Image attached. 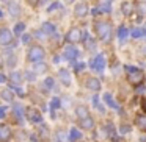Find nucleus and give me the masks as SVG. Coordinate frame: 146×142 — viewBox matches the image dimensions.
I'll list each match as a JSON object with an SVG mask.
<instances>
[{
  "label": "nucleus",
  "instance_id": "4c0bfd02",
  "mask_svg": "<svg viewBox=\"0 0 146 142\" xmlns=\"http://www.w3.org/2000/svg\"><path fill=\"white\" fill-rule=\"evenodd\" d=\"M143 109H145V113H146V100L143 101Z\"/></svg>",
  "mask_w": 146,
  "mask_h": 142
},
{
  "label": "nucleus",
  "instance_id": "ddd939ff",
  "mask_svg": "<svg viewBox=\"0 0 146 142\" xmlns=\"http://www.w3.org/2000/svg\"><path fill=\"white\" fill-rule=\"evenodd\" d=\"M80 126H82V128H85V130H91L93 126H94V122H93V119L86 117V119L80 120Z\"/></svg>",
  "mask_w": 146,
  "mask_h": 142
},
{
  "label": "nucleus",
  "instance_id": "f8f14e48",
  "mask_svg": "<svg viewBox=\"0 0 146 142\" xmlns=\"http://www.w3.org/2000/svg\"><path fill=\"white\" fill-rule=\"evenodd\" d=\"M76 113H77V117H79L80 120L86 119V117H88V108H86V106H79L76 109Z\"/></svg>",
  "mask_w": 146,
  "mask_h": 142
},
{
  "label": "nucleus",
  "instance_id": "4be33fe9",
  "mask_svg": "<svg viewBox=\"0 0 146 142\" xmlns=\"http://www.w3.org/2000/svg\"><path fill=\"white\" fill-rule=\"evenodd\" d=\"M42 31H46V33H54V31H55V27L52 25V24L46 22L44 25H42Z\"/></svg>",
  "mask_w": 146,
  "mask_h": 142
},
{
  "label": "nucleus",
  "instance_id": "a211bd4d",
  "mask_svg": "<svg viewBox=\"0 0 146 142\" xmlns=\"http://www.w3.org/2000/svg\"><path fill=\"white\" fill-rule=\"evenodd\" d=\"M104 100L107 101V105H108L110 108H118V105L113 101V98H111V95H110V94H105V95H104Z\"/></svg>",
  "mask_w": 146,
  "mask_h": 142
},
{
  "label": "nucleus",
  "instance_id": "c756f323",
  "mask_svg": "<svg viewBox=\"0 0 146 142\" xmlns=\"http://www.w3.org/2000/svg\"><path fill=\"white\" fill-rule=\"evenodd\" d=\"M44 86H46V88H52V86H54V80H52V78H47V80L44 81Z\"/></svg>",
  "mask_w": 146,
  "mask_h": 142
},
{
  "label": "nucleus",
  "instance_id": "393cba45",
  "mask_svg": "<svg viewBox=\"0 0 146 142\" xmlns=\"http://www.w3.org/2000/svg\"><path fill=\"white\" fill-rule=\"evenodd\" d=\"M138 11H140V14L146 16V2H140L138 3Z\"/></svg>",
  "mask_w": 146,
  "mask_h": 142
},
{
  "label": "nucleus",
  "instance_id": "e433bc0d",
  "mask_svg": "<svg viewBox=\"0 0 146 142\" xmlns=\"http://www.w3.org/2000/svg\"><path fill=\"white\" fill-rule=\"evenodd\" d=\"M36 70H46V66H36Z\"/></svg>",
  "mask_w": 146,
  "mask_h": 142
},
{
  "label": "nucleus",
  "instance_id": "423d86ee",
  "mask_svg": "<svg viewBox=\"0 0 146 142\" xmlns=\"http://www.w3.org/2000/svg\"><path fill=\"white\" fill-rule=\"evenodd\" d=\"M11 139V130L7 125H0V142H8Z\"/></svg>",
  "mask_w": 146,
  "mask_h": 142
},
{
  "label": "nucleus",
  "instance_id": "72a5a7b5",
  "mask_svg": "<svg viewBox=\"0 0 146 142\" xmlns=\"http://www.w3.org/2000/svg\"><path fill=\"white\" fill-rule=\"evenodd\" d=\"M83 67H85V66L80 63V64H77V66H76V70H77V72H79V70H83Z\"/></svg>",
  "mask_w": 146,
  "mask_h": 142
},
{
  "label": "nucleus",
  "instance_id": "6e6552de",
  "mask_svg": "<svg viewBox=\"0 0 146 142\" xmlns=\"http://www.w3.org/2000/svg\"><path fill=\"white\" fill-rule=\"evenodd\" d=\"M27 117H29V120H32V122H41V120H42L39 111L33 109V108H30V109L27 111Z\"/></svg>",
  "mask_w": 146,
  "mask_h": 142
},
{
  "label": "nucleus",
  "instance_id": "2f4dec72",
  "mask_svg": "<svg viewBox=\"0 0 146 142\" xmlns=\"http://www.w3.org/2000/svg\"><path fill=\"white\" fill-rule=\"evenodd\" d=\"M5 113H7V109H5L3 106H0V119H2V117L5 116Z\"/></svg>",
  "mask_w": 146,
  "mask_h": 142
},
{
  "label": "nucleus",
  "instance_id": "c9c22d12",
  "mask_svg": "<svg viewBox=\"0 0 146 142\" xmlns=\"http://www.w3.org/2000/svg\"><path fill=\"white\" fill-rule=\"evenodd\" d=\"M30 39H32V38H30L29 35H25V36H24V38H22V42H29Z\"/></svg>",
  "mask_w": 146,
  "mask_h": 142
},
{
  "label": "nucleus",
  "instance_id": "412c9836",
  "mask_svg": "<svg viewBox=\"0 0 146 142\" xmlns=\"http://www.w3.org/2000/svg\"><path fill=\"white\" fill-rule=\"evenodd\" d=\"M80 136H82V134H80L79 130H76V128L71 130V134H69V139H71V141H77V139H80Z\"/></svg>",
  "mask_w": 146,
  "mask_h": 142
},
{
  "label": "nucleus",
  "instance_id": "f03ea898",
  "mask_svg": "<svg viewBox=\"0 0 146 142\" xmlns=\"http://www.w3.org/2000/svg\"><path fill=\"white\" fill-rule=\"evenodd\" d=\"M126 73H127V80H129V83L133 84V86L140 84V83L143 81V78H145V75H143L141 70L135 69V67H132V66L126 67Z\"/></svg>",
  "mask_w": 146,
  "mask_h": 142
},
{
  "label": "nucleus",
  "instance_id": "ea45409f",
  "mask_svg": "<svg viewBox=\"0 0 146 142\" xmlns=\"http://www.w3.org/2000/svg\"><path fill=\"white\" fill-rule=\"evenodd\" d=\"M2 16H3V14H2V11H0V17H2Z\"/></svg>",
  "mask_w": 146,
  "mask_h": 142
},
{
  "label": "nucleus",
  "instance_id": "39448f33",
  "mask_svg": "<svg viewBox=\"0 0 146 142\" xmlns=\"http://www.w3.org/2000/svg\"><path fill=\"white\" fill-rule=\"evenodd\" d=\"M11 41H13V35H11V31L8 28H2L0 30V44L2 45H8L11 44Z\"/></svg>",
  "mask_w": 146,
  "mask_h": 142
},
{
  "label": "nucleus",
  "instance_id": "473e14b6",
  "mask_svg": "<svg viewBox=\"0 0 146 142\" xmlns=\"http://www.w3.org/2000/svg\"><path fill=\"white\" fill-rule=\"evenodd\" d=\"M86 48H94V42L88 41V42H86Z\"/></svg>",
  "mask_w": 146,
  "mask_h": 142
},
{
  "label": "nucleus",
  "instance_id": "bb28decb",
  "mask_svg": "<svg viewBox=\"0 0 146 142\" xmlns=\"http://www.w3.org/2000/svg\"><path fill=\"white\" fill-rule=\"evenodd\" d=\"M11 81H14V83H19V81H21V75H19L17 72H16V73L13 72V73H11Z\"/></svg>",
  "mask_w": 146,
  "mask_h": 142
},
{
  "label": "nucleus",
  "instance_id": "dca6fc26",
  "mask_svg": "<svg viewBox=\"0 0 146 142\" xmlns=\"http://www.w3.org/2000/svg\"><path fill=\"white\" fill-rule=\"evenodd\" d=\"M0 95H2V98H3V100H7V101H13V94H11L10 89H3Z\"/></svg>",
  "mask_w": 146,
  "mask_h": 142
},
{
  "label": "nucleus",
  "instance_id": "1a4fd4ad",
  "mask_svg": "<svg viewBox=\"0 0 146 142\" xmlns=\"http://www.w3.org/2000/svg\"><path fill=\"white\" fill-rule=\"evenodd\" d=\"M86 88L91 89V91H99V89H101V81H99L98 78H94V77H91V78H88V81H86Z\"/></svg>",
  "mask_w": 146,
  "mask_h": 142
},
{
  "label": "nucleus",
  "instance_id": "b1692460",
  "mask_svg": "<svg viewBox=\"0 0 146 142\" xmlns=\"http://www.w3.org/2000/svg\"><path fill=\"white\" fill-rule=\"evenodd\" d=\"M10 13L13 14V16H17V14H19V7H17L16 3H10Z\"/></svg>",
  "mask_w": 146,
  "mask_h": 142
},
{
  "label": "nucleus",
  "instance_id": "58836bf2",
  "mask_svg": "<svg viewBox=\"0 0 146 142\" xmlns=\"http://www.w3.org/2000/svg\"><path fill=\"white\" fill-rule=\"evenodd\" d=\"M2 81H5V77L3 75H0V83H2Z\"/></svg>",
  "mask_w": 146,
  "mask_h": 142
},
{
  "label": "nucleus",
  "instance_id": "c85d7f7f",
  "mask_svg": "<svg viewBox=\"0 0 146 142\" xmlns=\"http://www.w3.org/2000/svg\"><path fill=\"white\" fill-rule=\"evenodd\" d=\"M141 35H143V31H141L140 28H135V30L132 31V36H135V38H140Z\"/></svg>",
  "mask_w": 146,
  "mask_h": 142
},
{
  "label": "nucleus",
  "instance_id": "7ed1b4c3",
  "mask_svg": "<svg viewBox=\"0 0 146 142\" xmlns=\"http://www.w3.org/2000/svg\"><path fill=\"white\" fill-rule=\"evenodd\" d=\"M27 58H29V61H39V60L44 58V50H42L39 45H33V47L29 50Z\"/></svg>",
  "mask_w": 146,
  "mask_h": 142
},
{
  "label": "nucleus",
  "instance_id": "4468645a",
  "mask_svg": "<svg viewBox=\"0 0 146 142\" xmlns=\"http://www.w3.org/2000/svg\"><path fill=\"white\" fill-rule=\"evenodd\" d=\"M13 113H14V119H17V122H22V106L21 105H16L13 108Z\"/></svg>",
  "mask_w": 146,
  "mask_h": 142
},
{
  "label": "nucleus",
  "instance_id": "aec40b11",
  "mask_svg": "<svg viewBox=\"0 0 146 142\" xmlns=\"http://www.w3.org/2000/svg\"><path fill=\"white\" fill-rule=\"evenodd\" d=\"M127 35H129V30H127L126 27H119V30H118V38H119V39H126Z\"/></svg>",
  "mask_w": 146,
  "mask_h": 142
},
{
  "label": "nucleus",
  "instance_id": "5701e85b",
  "mask_svg": "<svg viewBox=\"0 0 146 142\" xmlns=\"http://www.w3.org/2000/svg\"><path fill=\"white\" fill-rule=\"evenodd\" d=\"M130 11H132V5H130L129 2H124V3H123V13L129 16V14H130Z\"/></svg>",
  "mask_w": 146,
  "mask_h": 142
},
{
  "label": "nucleus",
  "instance_id": "a19ab883",
  "mask_svg": "<svg viewBox=\"0 0 146 142\" xmlns=\"http://www.w3.org/2000/svg\"><path fill=\"white\" fill-rule=\"evenodd\" d=\"M66 2H72V0H66Z\"/></svg>",
  "mask_w": 146,
  "mask_h": 142
},
{
  "label": "nucleus",
  "instance_id": "f704fd0d",
  "mask_svg": "<svg viewBox=\"0 0 146 142\" xmlns=\"http://www.w3.org/2000/svg\"><path fill=\"white\" fill-rule=\"evenodd\" d=\"M93 103H94V106L99 108V98L98 97H93Z\"/></svg>",
  "mask_w": 146,
  "mask_h": 142
},
{
  "label": "nucleus",
  "instance_id": "f257e3e1",
  "mask_svg": "<svg viewBox=\"0 0 146 142\" xmlns=\"http://www.w3.org/2000/svg\"><path fill=\"white\" fill-rule=\"evenodd\" d=\"M94 30H96V35H98L99 39H102V41H108L110 33H111L110 22H107V20H98V22L94 24Z\"/></svg>",
  "mask_w": 146,
  "mask_h": 142
},
{
  "label": "nucleus",
  "instance_id": "6ab92c4d",
  "mask_svg": "<svg viewBox=\"0 0 146 142\" xmlns=\"http://www.w3.org/2000/svg\"><path fill=\"white\" fill-rule=\"evenodd\" d=\"M16 137L19 142H27V139H29V134H27L25 131H17L16 133Z\"/></svg>",
  "mask_w": 146,
  "mask_h": 142
},
{
  "label": "nucleus",
  "instance_id": "7c9ffc66",
  "mask_svg": "<svg viewBox=\"0 0 146 142\" xmlns=\"http://www.w3.org/2000/svg\"><path fill=\"white\" fill-rule=\"evenodd\" d=\"M38 2H39V0H27V3H30L32 7H36V5H38Z\"/></svg>",
  "mask_w": 146,
  "mask_h": 142
},
{
  "label": "nucleus",
  "instance_id": "9b49d317",
  "mask_svg": "<svg viewBox=\"0 0 146 142\" xmlns=\"http://www.w3.org/2000/svg\"><path fill=\"white\" fill-rule=\"evenodd\" d=\"M74 11H76V14H77V16H80V17L86 16V14H88V7H86V3H83V2H82V3L77 5Z\"/></svg>",
  "mask_w": 146,
  "mask_h": 142
},
{
  "label": "nucleus",
  "instance_id": "a878e982",
  "mask_svg": "<svg viewBox=\"0 0 146 142\" xmlns=\"http://www.w3.org/2000/svg\"><path fill=\"white\" fill-rule=\"evenodd\" d=\"M24 28H25V27H24V24H17V25L14 27V31H16V35L22 33V31H24Z\"/></svg>",
  "mask_w": 146,
  "mask_h": 142
},
{
  "label": "nucleus",
  "instance_id": "cd10ccee",
  "mask_svg": "<svg viewBox=\"0 0 146 142\" xmlns=\"http://www.w3.org/2000/svg\"><path fill=\"white\" fill-rule=\"evenodd\" d=\"M50 106H52V109L58 108V106H60V100H58V98H54V100H52V103H50Z\"/></svg>",
  "mask_w": 146,
  "mask_h": 142
},
{
  "label": "nucleus",
  "instance_id": "2eb2a0df",
  "mask_svg": "<svg viewBox=\"0 0 146 142\" xmlns=\"http://www.w3.org/2000/svg\"><path fill=\"white\" fill-rule=\"evenodd\" d=\"M135 123L140 130H146V116H137Z\"/></svg>",
  "mask_w": 146,
  "mask_h": 142
},
{
  "label": "nucleus",
  "instance_id": "9d476101",
  "mask_svg": "<svg viewBox=\"0 0 146 142\" xmlns=\"http://www.w3.org/2000/svg\"><path fill=\"white\" fill-rule=\"evenodd\" d=\"M77 55H79V52H77L72 45H66V48H64V58H66V60H74Z\"/></svg>",
  "mask_w": 146,
  "mask_h": 142
},
{
  "label": "nucleus",
  "instance_id": "0eeeda50",
  "mask_svg": "<svg viewBox=\"0 0 146 142\" xmlns=\"http://www.w3.org/2000/svg\"><path fill=\"white\" fill-rule=\"evenodd\" d=\"M80 38H82V31H80L79 28H71L69 33H68V36H66V39L69 42H76V41H79Z\"/></svg>",
  "mask_w": 146,
  "mask_h": 142
},
{
  "label": "nucleus",
  "instance_id": "20e7f679",
  "mask_svg": "<svg viewBox=\"0 0 146 142\" xmlns=\"http://www.w3.org/2000/svg\"><path fill=\"white\" fill-rule=\"evenodd\" d=\"M90 66H91L94 70H98V72H102V70H104V67H105V60H104V56H102V55L96 56L94 60H91Z\"/></svg>",
  "mask_w": 146,
  "mask_h": 142
},
{
  "label": "nucleus",
  "instance_id": "f3484780",
  "mask_svg": "<svg viewBox=\"0 0 146 142\" xmlns=\"http://www.w3.org/2000/svg\"><path fill=\"white\" fill-rule=\"evenodd\" d=\"M60 77H61V81L64 83V84H69L71 83V78H69V73L66 72L64 69H61L60 70Z\"/></svg>",
  "mask_w": 146,
  "mask_h": 142
}]
</instances>
